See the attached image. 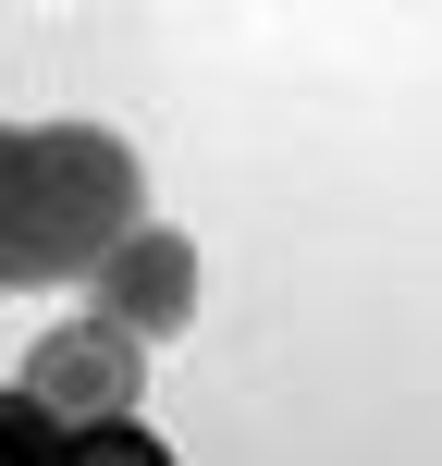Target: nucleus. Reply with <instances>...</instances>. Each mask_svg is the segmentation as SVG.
<instances>
[{
  "mask_svg": "<svg viewBox=\"0 0 442 466\" xmlns=\"http://www.w3.org/2000/svg\"><path fill=\"white\" fill-rule=\"evenodd\" d=\"M148 160L111 123H0V282H87L136 233Z\"/></svg>",
  "mask_w": 442,
  "mask_h": 466,
  "instance_id": "f257e3e1",
  "label": "nucleus"
},
{
  "mask_svg": "<svg viewBox=\"0 0 442 466\" xmlns=\"http://www.w3.org/2000/svg\"><path fill=\"white\" fill-rule=\"evenodd\" d=\"M13 393L37 405L49 430H111V418L148 405V344H123V331H98V319H62V331L25 344Z\"/></svg>",
  "mask_w": 442,
  "mask_h": 466,
  "instance_id": "f03ea898",
  "label": "nucleus"
},
{
  "mask_svg": "<svg viewBox=\"0 0 442 466\" xmlns=\"http://www.w3.org/2000/svg\"><path fill=\"white\" fill-rule=\"evenodd\" d=\"M74 295H87V319L123 331V344H172V331L197 319V246H185V233H160V221H136L87 282H74Z\"/></svg>",
  "mask_w": 442,
  "mask_h": 466,
  "instance_id": "7ed1b4c3",
  "label": "nucleus"
},
{
  "mask_svg": "<svg viewBox=\"0 0 442 466\" xmlns=\"http://www.w3.org/2000/svg\"><path fill=\"white\" fill-rule=\"evenodd\" d=\"M62 466H172V442L148 418H111V430H62Z\"/></svg>",
  "mask_w": 442,
  "mask_h": 466,
  "instance_id": "20e7f679",
  "label": "nucleus"
},
{
  "mask_svg": "<svg viewBox=\"0 0 442 466\" xmlns=\"http://www.w3.org/2000/svg\"><path fill=\"white\" fill-rule=\"evenodd\" d=\"M0 466H62V430H49L13 380H0Z\"/></svg>",
  "mask_w": 442,
  "mask_h": 466,
  "instance_id": "39448f33",
  "label": "nucleus"
}]
</instances>
